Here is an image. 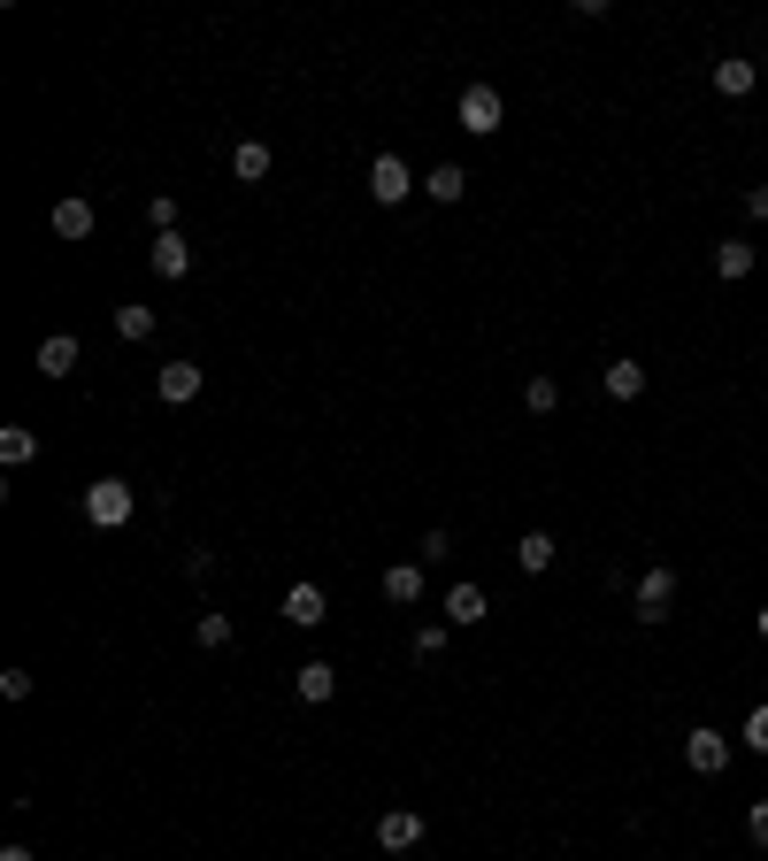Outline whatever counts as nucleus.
<instances>
[{
  "mask_svg": "<svg viewBox=\"0 0 768 861\" xmlns=\"http://www.w3.org/2000/svg\"><path fill=\"white\" fill-rule=\"evenodd\" d=\"M131 508H139V493H131L124 477H93V485H85V523H93V531H124Z\"/></svg>",
  "mask_w": 768,
  "mask_h": 861,
  "instance_id": "obj_1",
  "label": "nucleus"
},
{
  "mask_svg": "<svg viewBox=\"0 0 768 861\" xmlns=\"http://www.w3.org/2000/svg\"><path fill=\"white\" fill-rule=\"evenodd\" d=\"M408 192H415V170H408L400 155H377V162H369V200H377V208H400Z\"/></svg>",
  "mask_w": 768,
  "mask_h": 861,
  "instance_id": "obj_2",
  "label": "nucleus"
},
{
  "mask_svg": "<svg viewBox=\"0 0 768 861\" xmlns=\"http://www.w3.org/2000/svg\"><path fill=\"white\" fill-rule=\"evenodd\" d=\"M630 600H638V623H661V616L676 608V569H645V577L630 585Z\"/></svg>",
  "mask_w": 768,
  "mask_h": 861,
  "instance_id": "obj_3",
  "label": "nucleus"
},
{
  "mask_svg": "<svg viewBox=\"0 0 768 861\" xmlns=\"http://www.w3.org/2000/svg\"><path fill=\"white\" fill-rule=\"evenodd\" d=\"M684 762H692L699 777H723V769H730V738H723L715 723H699V731H684Z\"/></svg>",
  "mask_w": 768,
  "mask_h": 861,
  "instance_id": "obj_4",
  "label": "nucleus"
},
{
  "mask_svg": "<svg viewBox=\"0 0 768 861\" xmlns=\"http://www.w3.org/2000/svg\"><path fill=\"white\" fill-rule=\"evenodd\" d=\"M461 132H469V139H492V132H499V93H492V85H469V93H461Z\"/></svg>",
  "mask_w": 768,
  "mask_h": 861,
  "instance_id": "obj_5",
  "label": "nucleus"
},
{
  "mask_svg": "<svg viewBox=\"0 0 768 861\" xmlns=\"http://www.w3.org/2000/svg\"><path fill=\"white\" fill-rule=\"evenodd\" d=\"M377 847H385V854L423 847V816H415V808H385V816H377Z\"/></svg>",
  "mask_w": 768,
  "mask_h": 861,
  "instance_id": "obj_6",
  "label": "nucleus"
},
{
  "mask_svg": "<svg viewBox=\"0 0 768 861\" xmlns=\"http://www.w3.org/2000/svg\"><path fill=\"white\" fill-rule=\"evenodd\" d=\"M154 392H161L169 408L200 400V361H161V369H154Z\"/></svg>",
  "mask_w": 768,
  "mask_h": 861,
  "instance_id": "obj_7",
  "label": "nucleus"
},
{
  "mask_svg": "<svg viewBox=\"0 0 768 861\" xmlns=\"http://www.w3.org/2000/svg\"><path fill=\"white\" fill-rule=\"evenodd\" d=\"M554 554H561V546H554V531H523V538H515V569H523V577H546V569H554Z\"/></svg>",
  "mask_w": 768,
  "mask_h": 861,
  "instance_id": "obj_8",
  "label": "nucleus"
},
{
  "mask_svg": "<svg viewBox=\"0 0 768 861\" xmlns=\"http://www.w3.org/2000/svg\"><path fill=\"white\" fill-rule=\"evenodd\" d=\"M147 270H154V277H169V285H177V277L192 270V246H185L177 231H169V239H154V246H147Z\"/></svg>",
  "mask_w": 768,
  "mask_h": 861,
  "instance_id": "obj_9",
  "label": "nucleus"
},
{
  "mask_svg": "<svg viewBox=\"0 0 768 861\" xmlns=\"http://www.w3.org/2000/svg\"><path fill=\"white\" fill-rule=\"evenodd\" d=\"M46 223H54V239H93V200H77V192H70V200H54V216H46Z\"/></svg>",
  "mask_w": 768,
  "mask_h": 861,
  "instance_id": "obj_10",
  "label": "nucleus"
},
{
  "mask_svg": "<svg viewBox=\"0 0 768 861\" xmlns=\"http://www.w3.org/2000/svg\"><path fill=\"white\" fill-rule=\"evenodd\" d=\"M285 623H293V631H315V623H323V585H293V592H285Z\"/></svg>",
  "mask_w": 768,
  "mask_h": 861,
  "instance_id": "obj_11",
  "label": "nucleus"
},
{
  "mask_svg": "<svg viewBox=\"0 0 768 861\" xmlns=\"http://www.w3.org/2000/svg\"><path fill=\"white\" fill-rule=\"evenodd\" d=\"M293 692H301L307 707H323V700L338 692V670H330V662H301V670H293Z\"/></svg>",
  "mask_w": 768,
  "mask_h": 861,
  "instance_id": "obj_12",
  "label": "nucleus"
},
{
  "mask_svg": "<svg viewBox=\"0 0 768 861\" xmlns=\"http://www.w3.org/2000/svg\"><path fill=\"white\" fill-rule=\"evenodd\" d=\"M754 85H761V77H754V62H738V54H723V62H715V93H723V101H746Z\"/></svg>",
  "mask_w": 768,
  "mask_h": 861,
  "instance_id": "obj_13",
  "label": "nucleus"
},
{
  "mask_svg": "<svg viewBox=\"0 0 768 861\" xmlns=\"http://www.w3.org/2000/svg\"><path fill=\"white\" fill-rule=\"evenodd\" d=\"M39 369H46V377H70V369H77V339H70V332H46V339H39Z\"/></svg>",
  "mask_w": 768,
  "mask_h": 861,
  "instance_id": "obj_14",
  "label": "nucleus"
},
{
  "mask_svg": "<svg viewBox=\"0 0 768 861\" xmlns=\"http://www.w3.org/2000/svg\"><path fill=\"white\" fill-rule=\"evenodd\" d=\"M600 385H608V400H638L645 392V361H608Z\"/></svg>",
  "mask_w": 768,
  "mask_h": 861,
  "instance_id": "obj_15",
  "label": "nucleus"
},
{
  "mask_svg": "<svg viewBox=\"0 0 768 861\" xmlns=\"http://www.w3.org/2000/svg\"><path fill=\"white\" fill-rule=\"evenodd\" d=\"M715 277H723V285L754 277V246H746V239H723V246H715Z\"/></svg>",
  "mask_w": 768,
  "mask_h": 861,
  "instance_id": "obj_16",
  "label": "nucleus"
},
{
  "mask_svg": "<svg viewBox=\"0 0 768 861\" xmlns=\"http://www.w3.org/2000/svg\"><path fill=\"white\" fill-rule=\"evenodd\" d=\"M385 600H400V608L423 600V561H392V569H385Z\"/></svg>",
  "mask_w": 768,
  "mask_h": 861,
  "instance_id": "obj_17",
  "label": "nucleus"
},
{
  "mask_svg": "<svg viewBox=\"0 0 768 861\" xmlns=\"http://www.w3.org/2000/svg\"><path fill=\"white\" fill-rule=\"evenodd\" d=\"M423 192H431V200H439V208H454L461 192H469V170H461V162H439V170L423 177Z\"/></svg>",
  "mask_w": 768,
  "mask_h": 861,
  "instance_id": "obj_18",
  "label": "nucleus"
},
{
  "mask_svg": "<svg viewBox=\"0 0 768 861\" xmlns=\"http://www.w3.org/2000/svg\"><path fill=\"white\" fill-rule=\"evenodd\" d=\"M231 177L262 185V177H270V147H262V139H239V147H231Z\"/></svg>",
  "mask_w": 768,
  "mask_h": 861,
  "instance_id": "obj_19",
  "label": "nucleus"
},
{
  "mask_svg": "<svg viewBox=\"0 0 768 861\" xmlns=\"http://www.w3.org/2000/svg\"><path fill=\"white\" fill-rule=\"evenodd\" d=\"M446 616H454V623H484V616H492L484 585H454V592H446Z\"/></svg>",
  "mask_w": 768,
  "mask_h": 861,
  "instance_id": "obj_20",
  "label": "nucleus"
},
{
  "mask_svg": "<svg viewBox=\"0 0 768 861\" xmlns=\"http://www.w3.org/2000/svg\"><path fill=\"white\" fill-rule=\"evenodd\" d=\"M116 339L147 346V339H154V308H139V301H124V308H116Z\"/></svg>",
  "mask_w": 768,
  "mask_h": 861,
  "instance_id": "obj_21",
  "label": "nucleus"
},
{
  "mask_svg": "<svg viewBox=\"0 0 768 861\" xmlns=\"http://www.w3.org/2000/svg\"><path fill=\"white\" fill-rule=\"evenodd\" d=\"M31 454H39V431H23V423H8V431H0V462L15 470V462H31Z\"/></svg>",
  "mask_w": 768,
  "mask_h": 861,
  "instance_id": "obj_22",
  "label": "nucleus"
},
{
  "mask_svg": "<svg viewBox=\"0 0 768 861\" xmlns=\"http://www.w3.org/2000/svg\"><path fill=\"white\" fill-rule=\"evenodd\" d=\"M523 408H530V416H554V408H561V385H554V377H530V385H523Z\"/></svg>",
  "mask_w": 768,
  "mask_h": 861,
  "instance_id": "obj_23",
  "label": "nucleus"
},
{
  "mask_svg": "<svg viewBox=\"0 0 768 861\" xmlns=\"http://www.w3.org/2000/svg\"><path fill=\"white\" fill-rule=\"evenodd\" d=\"M192 639H200L208 654H223V647H231V616H200V623H192Z\"/></svg>",
  "mask_w": 768,
  "mask_h": 861,
  "instance_id": "obj_24",
  "label": "nucleus"
},
{
  "mask_svg": "<svg viewBox=\"0 0 768 861\" xmlns=\"http://www.w3.org/2000/svg\"><path fill=\"white\" fill-rule=\"evenodd\" d=\"M147 223L161 231V239L177 231V192H154V200H147Z\"/></svg>",
  "mask_w": 768,
  "mask_h": 861,
  "instance_id": "obj_25",
  "label": "nucleus"
},
{
  "mask_svg": "<svg viewBox=\"0 0 768 861\" xmlns=\"http://www.w3.org/2000/svg\"><path fill=\"white\" fill-rule=\"evenodd\" d=\"M439 654H446V623H423L415 631V662H439Z\"/></svg>",
  "mask_w": 768,
  "mask_h": 861,
  "instance_id": "obj_26",
  "label": "nucleus"
},
{
  "mask_svg": "<svg viewBox=\"0 0 768 861\" xmlns=\"http://www.w3.org/2000/svg\"><path fill=\"white\" fill-rule=\"evenodd\" d=\"M746 746H754V754H768V700L746 715Z\"/></svg>",
  "mask_w": 768,
  "mask_h": 861,
  "instance_id": "obj_27",
  "label": "nucleus"
},
{
  "mask_svg": "<svg viewBox=\"0 0 768 861\" xmlns=\"http://www.w3.org/2000/svg\"><path fill=\"white\" fill-rule=\"evenodd\" d=\"M746 839H754V847H768V800H754V808H746Z\"/></svg>",
  "mask_w": 768,
  "mask_h": 861,
  "instance_id": "obj_28",
  "label": "nucleus"
},
{
  "mask_svg": "<svg viewBox=\"0 0 768 861\" xmlns=\"http://www.w3.org/2000/svg\"><path fill=\"white\" fill-rule=\"evenodd\" d=\"M0 692H8V700H31V670H0Z\"/></svg>",
  "mask_w": 768,
  "mask_h": 861,
  "instance_id": "obj_29",
  "label": "nucleus"
},
{
  "mask_svg": "<svg viewBox=\"0 0 768 861\" xmlns=\"http://www.w3.org/2000/svg\"><path fill=\"white\" fill-rule=\"evenodd\" d=\"M746 216H754V223H768V185H746Z\"/></svg>",
  "mask_w": 768,
  "mask_h": 861,
  "instance_id": "obj_30",
  "label": "nucleus"
},
{
  "mask_svg": "<svg viewBox=\"0 0 768 861\" xmlns=\"http://www.w3.org/2000/svg\"><path fill=\"white\" fill-rule=\"evenodd\" d=\"M0 861H39V854L31 847H0Z\"/></svg>",
  "mask_w": 768,
  "mask_h": 861,
  "instance_id": "obj_31",
  "label": "nucleus"
},
{
  "mask_svg": "<svg viewBox=\"0 0 768 861\" xmlns=\"http://www.w3.org/2000/svg\"><path fill=\"white\" fill-rule=\"evenodd\" d=\"M754 631H761V639H768V600H761V616H754Z\"/></svg>",
  "mask_w": 768,
  "mask_h": 861,
  "instance_id": "obj_32",
  "label": "nucleus"
}]
</instances>
